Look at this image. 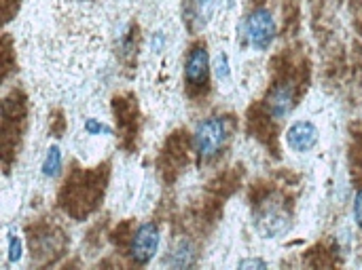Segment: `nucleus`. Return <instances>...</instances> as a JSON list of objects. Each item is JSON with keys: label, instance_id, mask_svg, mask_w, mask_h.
I'll return each instance as SVG.
<instances>
[{"label": "nucleus", "instance_id": "1", "mask_svg": "<svg viewBox=\"0 0 362 270\" xmlns=\"http://www.w3.org/2000/svg\"><path fill=\"white\" fill-rule=\"evenodd\" d=\"M106 188V167H95V171L72 173L59 195V205L74 220L87 218L102 201Z\"/></svg>", "mask_w": 362, "mask_h": 270}, {"label": "nucleus", "instance_id": "2", "mask_svg": "<svg viewBox=\"0 0 362 270\" xmlns=\"http://www.w3.org/2000/svg\"><path fill=\"white\" fill-rule=\"evenodd\" d=\"M229 137H231L229 121L223 116H208L197 123L191 135V148L202 163H208L227 148Z\"/></svg>", "mask_w": 362, "mask_h": 270}, {"label": "nucleus", "instance_id": "3", "mask_svg": "<svg viewBox=\"0 0 362 270\" xmlns=\"http://www.w3.org/2000/svg\"><path fill=\"white\" fill-rule=\"evenodd\" d=\"M299 102V78L293 74H282L274 80V85L267 89L263 99V110L267 118L282 121L286 118Z\"/></svg>", "mask_w": 362, "mask_h": 270}, {"label": "nucleus", "instance_id": "4", "mask_svg": "<svg viewBox=\"0 0 362 270\" xmlns=\"http://www.w3.org/2000/svg\"><path fill=\"white\" fill-rule=\"evenodd\" d=\"M255 228L263 239H278L291 231V216L276 197H265L255 207Z\"/></svg>", "mask_w": 362, "mask_h": 270}, {"label": "nucleus", "instance_id": "5", "mask_svg": "<svg viewBox=\"0 0 362 270\" xmlns=\"http://www.w3.org/2000/svg\"><path fill=\"white\" fill-rule=\"evenodd\" d=\"M25 125V104L21 93L13 91L4 97L2 104V148H4V163L8 165V154L17 148V140L23 133Z\"/></svg>", "mask_w": 362, "mask_h": 270}, {"label": "nucleus", "instance_id": "6", "mask_svg": "<svg viewBox=\"0 0 362 270\" xmlns=\"http://www.w3.org/2000/svg\"><path fill=\"white\" fill-rule=\"evenodd\" d=\"M244 32H246V40L250 47H255L257 51L269 49L278 34V25H276V17L272 8L255 6L244 21Z\"/></svg>", "mask_w": 362, "mask_h": 270}, {"label": "nucleus", "instance_id": "7", "mask_svg": "<svg viewBox=\"0 0 362 270\" xmlns=\"http://www.w3.org/2000/svg\"><path fill=\"white\" fill-rule=\"evenodd\" d=\"M185 85L195 93H206L210 87V53L206 42H195L189 49L187 61H185Z\"/></svg>", "mask_w": 362, "mask_h": 270}, {"label": "nucleus", "instance_id": "8", "mask_svg": "<svg viewBox=\"0 0 362 270\" xmlns=\"http://www.w3.org/2000/svg\"><path fill=\"white\" fill-rule=\"evenodd\" d=\"M161 245V233L159 226L155 222H146L140 224L132 237H129V245H127V256L132 260V264L136 266H146L159 252Z\"/></svg>", "mask_w": 362, "mask_h": 270}, {"label": "nucleus", "instance_id": "9", "mask_svg": "<svg viewBox=\"0 0 362 270\" xmlns=\"http://www.w3.org/2000/svg\"><path fill=\"white\" fill-rule=\"evenodd\" d=\"M30 250H32V260L36 258L40 264L51 262L53 256H62L66 250V239L64 233L57 226H38L30 235Z\"/></svg>", "mask_w": 362, "mask_h": 270}, {"label": "nucleus", "instance_id": "10", "mask_svg": "<svg viewBox=\"0 0 362 270\" xmlns=\"http://www.w3.org/2000/svg\"><path fill=\"white\" fill-rule=\"evenodd\" d=\"M284 140H286V146L293 152L305 154V152L316 148V144L320 140V131L312 121H297L286 129Z\"/></svg>", "mask_w": 362, "mask_h": 270}, {"label": "nucleus", "instance_id": "11", "mask_svg": "<svg viewBox=\"0 0 362 270\" xmlns=\"http://www.w3.org/2000/svg\"><path fill=\"white\" fill-rule=\"evenodd\" d=\"M216 4L218 0H185V11H182V17H185V25L197 34L199 30H204L214 11H216Z\"/></svg>", "mask_w": 362, "mask_h": 270}, {"label": "nucleus", "instance_id": "12", "mask_svg": "<svg viewBox=\"0 0 362 270\" xmlns=\"http://www.w3.org/2000/svg\"><path fill=\"white\" fill-rule=\"evenodd\" d=\"M168 254H170L168 256V264L170 266H176V269L191 266L193 264V258H195V250H193L191 241H187V239H180Z\"/></svg>", "mask_w": 362, "mask_h": 270}, {"label": "nucleus", "instance_id": "13", "mask_svg": "<svg viewBox=\"0 0 362 270\" xmlns=\"http://www.w3.org/2000/svg\"><path fill=\"white\" fill-rule=\"evenodd\" d=\"M62 165H64V159H62L59 146H51L45 154V161H42V176L57 178L62 173Z\"/></svg>", "mask_w": 362, "mask_h": 270}, {"label": "nucleus", "instance_id": "14", "mask_svg": "<svg viewBox=\"0 0 362 270\" xmlns=\"http://www.w3.org/2000/svg\"><path fill=\"white\" fill-rule=\"evenodd\" d=\"M8 262L11 264H17L19 260H21V256H23V243H21V239L11 231L8 233Z\"/></svg>", "mask_w": 362, "mask_h": 270}, {"label": "nucleus", "instance_id": "15", "mask_svg": "<svg viewBox=\"0 0 362 270\" xmlns=\"http://www.w3.org/2000/svg\"><path fill=\"white\" fill-rule=\"evenodd\" d=\"M83 127H85V133H89V135H112V129L108 125L100 123L98 118H87Z\"/></svg>", "mask_w": 362, "mask_h": 270}, {"label": "nucleus", "instance_id": "16", "mask_svg": "<svg viewBox=\"0 0 362 270\" xmlns=\"http://www.w3.org/2000/svg\"><path fill=\"white\" fill-rule=\"evenodd\" d=\"M352 216H354V222H356V226L362 228V188L356 192V197H354V205H352Z\"/></svg>", "mask_w": 362, "mask_h": 270}, {"label": "nucleus", "instance_id": "17", "mask_svg": "<svg viewBox=\"0 0 362 270\" xmlns=\"http://www.w3.org/2000/svg\"><path fill=\"white\" fill-rule=\"evenodd\" d=\"M216 76L221 80H225L229 76V61H227V55L225 53H221L218 59H216Z\"/></svg>", "mask_w": 362, "mask_h": 270}, {"label": "nucleus", "instance_id": "18", "mask_svg": "<svg viewBox=\"0 0 362 270\" xmlns=\"http://www.w3.org/2000/svg\"><path fill=\"white\" fill-rule=\"evenodd\" d=\"M238 266H240V269H267V262H263V260H257V258H255V260L250 258V260H242Z\"/></svg>", "mask_w": 362, "mask_h": 270}]
</instances>
